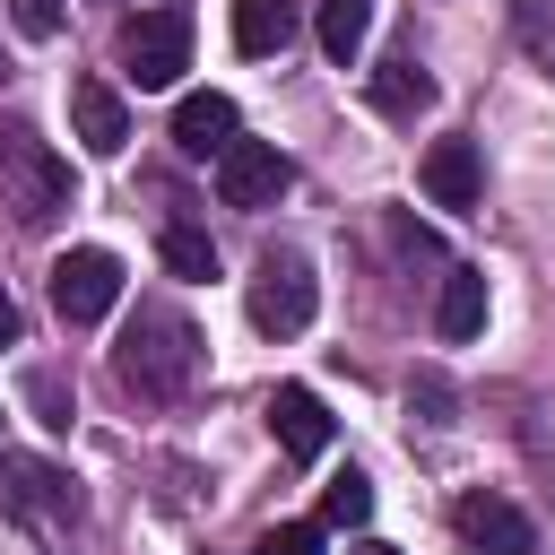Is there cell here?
<instances>
[{"label": "cell", "mask_w": 555, "mask_h": 555, "mask_svg": "<svg viewBox=\"0 0 555 555\" xmlns=\"http://www.w3.org/2000/svg\"><path fill=\"white\" fill-rule=\"evenodd\" d=\"M113 373H121V390H139V399H182V390L199 382V330H191L173 304H139L130 330H121V347H113Z\"/></svg>", "instance_id": "obj_1"}, {"label": "cell", "mask_w": 555, "mask_h": 555, "mask_svg": "<svg viewBox=\"0 0 555 555\" xmlns=\"http://www.w3.org/2000/svg\"><path fill=\"white\" fill-rule=\"evenodd\" d=\"M0 199H9V217L17 225H52L61 208H69V165L35 139V130H0Z\"/></svg>", "instance_id": "obj_2"}, {"label": "cell", "mask_w": 555, "mask_h": 555, "mask_svg": "<svg viewBox=\"0 0 555 555\" xmlns=\"http://www.w3.org/2000/svg\"><path fill=\"white\" fill-rule=\"evenodd\" d=\"M0 503H9L26 529H43V538L78 529V477L52 468V460H35V451H9V460H0Z\"/></svg>", "instance_id": "obj_3"}, {"label": "cell", "mask_w": 555, "mask_h": 555, "mask_svg": "<svg viewBox=\"0 0 555 555\" xmlns=\"http://www.w3.org/2000/svg\"><path fill=\"white\" fill-rule=\"evenodd\" d=\"M312 312H321V278H312V260H304V251H269V260L251 269V321H260L269 338H295Z\"/></svg>", "instance_id": "obj_4"}, {"label": "cell", "mask_w": 555, "mask_h": 555, "mask_svg": "<svg viewBox=\"0 0 555 555\" xmlns=\"http://www.w3.org/2000/svg\"><path fill=\"white\" fill-rule=\"evenodd\" d=\"M121 69L139 78V87H173L182 69H191V9H147V17H130L121 26Z\"/></svg>", "instance_id": "obj_5"}, {"label": "cell", "mask_w": 555, "mask_h": 555, "mask_svg": "<svg viewBox=\"0 0 555 555\" xmlns=\"http://www.w3.org/2000/svg\"><path fill=\"white\" fill-rule=\"evenodd\" d=\"M113 304H121V260H113L104 243H78V251H61V260H52V312H61L69 330L104 321Z\"/></svg>", "instance_id": "obj_6"}, {"label": "cell", "mask_w": 555, "mask_h": 555, "mask_svg": "<svg viewBox=\"0 0 555 555\" xmlns=\"http://www.w3.org/2000/svg\"><path fill=\"white\" fill-rule=\"evenodd\" d=\"M286 182H295V165H286L269 139H234V147L217 156V199H225V208H278Z\"/></svg>", "instance_id": "obj_7"}, {"label": "cell", "mask_w": 555, "mask_h": 555, "mask_svg": "<svg viewBox=\"0 0 555 555\" xmlns=\"http://www.w3.org/2000/svg\"><path fill=\"white\" fill-rule=\"evenodd\" d=\"M451 529H460L468 546H486V555H529V546H538L529 512L503 503V494H460V503H451Z\"/></svg>", "instance_id": "obj_8"}, {"label": "cell", "mask_w": 555, "mask_h": 555, "mask_svg": "<svg viewBox=\"0 0 555 555\" xmlns=\"http://www.w3.org/2000/svg\"><path fill=\"white\" fill-rule=\"evenodd\" d=\"M69 130H78L87 156H121L130 147V104L104 78H69Z\"/></svg>", "instance_id": "obj_9"}, {"label": "cell", "mask_w": 555, "mask_h": 555, "mask_svg": "<svg viewBox=\"0 0 555 555\" xmlns=\"http://www.w3.org/2000/svg\"><path fill=\"white\" fill-rule=\"evenodd\" d=\"M269 434H278L286 460H321V451H330V416H321V399H312L304 382L269 390Z\"/></svg>", "instance_id": "obj_10"}, {"label": "cell", "mask_w": 555, "mask_h": 555, "mask_svg": "<svg viewBox=\"0 0 555 555\" xmlns=\"http://www.w3.org/2000/svg\"><path fill=\"white\" fill-rule=\"evenodd\" d=\"M416 182H425L434 208H477V139H434Z\"/></svg>", "instance_id": "obj_11"}, {"label": "cell", "mask_w": 555, "mask_h": 555, "mask_svg": "<svg viewBox=\"0 0 555 555\" xmlns=\"http://www.w3.org/2000/svg\"><path fill=\"white\" fill-rule=\"evenodd\" d=\"M173 147L182 156H225L234 147V104L208 87V95H182L173 104Z\"/></svg>", "instance_id": "obj_12"}, {"label": "cell", "mask_w": 555, "mask_h": 555, "mask_svg": "<svg viewBox=\"0 0 555 555\" xmlns=\"http://www.w3.org/2000/svg\"><path fill=\"white\" fill-rule=\"evenodd\" d=\"M295 43V0H234V52L269 61Z\"/></svg>", "instance_id": "obj_13"}, {"label": "cell", "mask_w": 555, "mask_h": 555, "mask_svg": "<svg viewBox=\"0 0 555 555\" xmlns=\"http://www.w3.org/2000/svg\"><path fill=\"white\" fill-rule=\"evenodd\" d=\"M434 330H442V338H477V330H486V269H442Z\"/></svg>", "instance_id": "obj_14"}, {"label": "cell", "mask_w": 555, "mask_h": 555, "mask_svg": "<svg viewBox=\"0 0 555 555\" xmlns=\"http://www.w3.org/2000/svg\"><path fill=\"white\" fill-rule=\"evenodd\" d=\"M312 35H321V52L347 69V61L364 52V35H373V0H321V9H312Z\"/></svg>", "instance_id": "obj_15"}, {"label": "cell", "mask_w": 555, "mask_h": 555, "mask_svg": "<svg viewBox=\"0 0 555 555\" xmlns=\"http://www.w3.org/2000/svg\"><path fill=\"white\" fill-rule=\"evenodd\" d=\"M373 104L408 121V113H425V104H434V78H425V69L399 52V61H382V69H373Z\"/></svg>", "instance_id": "obj_16"}, {"label": "cell", "mask_w": 555, "mask_h": 555, "mask_svg": "<svg viewBox=\"0 0 555 555\" xmlns=\"http://www.w3.org/2000/svg\"><path fill=\"white\" fill-rule=\"evenodd\" d=\"M321 520H330V529H364V520H373V486H364L356 468H338V477L321 486Z\"/></svg>", "instance_id": "obj_17"}, {"label": "cell", "mask_w": 555, "mask_h": 555, "mask_svg": "<svg viewBox=\"0 0 555 555\" xmlns=\"http://www.w3.org/2000/svg\"><path fill=\"white\" fill-rule=\"evenodd\" d=\"M156 251H165V269H173V278H217V243H208L199 225H165V243H156Z\"/></svg>", "instance_id": "obj_18"}, {"label": "cell", "mask_w": 555, "mask_h": 555, "mask_svg": "<svg viewBox=\"0 0 555 555\" xmlns=\"http://www.w3.org/2000/svg\"><path fill=\"white\" fill-rule=\"evenodd\" d=\"M9 17H17L26 43H52L61 35V0H9Z\"/></svg>", "instance_id": "obj_19"}, {"label": "cell", "mask_w": 555, "mask_h": 555, "mask_svg": "<svg viewBox=\"0 0 555 555\" xmlns=\"http://www.w3.org/2000/svg\"><path fill=\"white\" fill-rule=\"evenodd\" d=\"M26 399L43 408V425H52V434L69 425V390H61V373H26Z\"/></svg>", "instance_id": "obj_20"}, {"label": "cell", "mask_w": 555, "mask_h": 555, "mask_svg": "<svg viewBox=\"0 0 555 555\" xmlns=\"http://www.w3.org/2000/svg\"><path fill=\"white\" fill-rule=\"evenodd\" d=\"M260 555H321V529H312V520H278V529L260 538Z\"/></svg>", "instance_id": "obj_21"}, {"label": "cell", "mask_w": 555, "mask_h": 555, "mask_svg": "<svg viewBox=\"0 0 555 555\" xmlns=\"http://www.w3.org/2000/svg\"><path fill=\"white\" fill-rule=\"evenodd\" d=\"M390 243H399V251H416V260H434V234H425V225H408V217H390Z\"/></svg>", "instance_id": "obj_22"}, {"label": "cell", "mask_w": 555, "mask_h": 555, "mask_svg": "<svg viewBox=\"0 0 555 555\" xmlns=\"http://www.w3.org/2000/svg\"><path fill=\"white\" fill-rule=\"evenodd\" d=\"M0 347H17V304H9V286H0Z\"/></svg>", "instance_id": "obj_23"}, {"label": "cell", "mask_w": 555, "mask_h": 555, "mask_svg": "<svg viewBox=\"0 0 555 555\" xmlns=\"http://www.w3.org/2000/svg\"><path fill=\"white\" fill-rule=\"evenodd\" d=\"M356 555H399V546H382V538H364V546H356Z\"/></svg>", "instance_id": "obj_24"}]
</instances>
